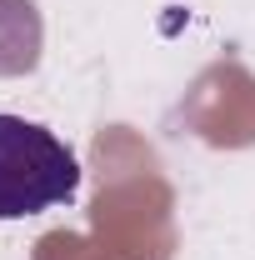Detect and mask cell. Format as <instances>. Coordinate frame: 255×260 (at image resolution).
<instances>
[{
  "label": "cell",
  "instance_id": "cell-1",
  "mask_svg": "<svg viewBox=\"0 0 255 260\" xmlns=\"http://www.w3.org/2000/svg\"><path fill=\"white\" fill-rule=\"evenodd\" d=\"M80 190V160L55 130L25 115H0V220L45 215Z\"/></svg>",
  "mask_w": 255,
  "mask_h": 260
},
{
  "label": "cell",
  "instance_id": "cell-2",
  "mask_svg": "<svg viewBox=\"0 0 255 260\" xmlns=\"http://www.w3.org/2000/svg\"><path fill=\"white\" fill-rule=\"evenodd\" d=\"M45 25L35 0H0V75H30L40 65Z\"/></svg>",
  "mask_w": 255,
  "mask_h": 260
}]
</instances>
